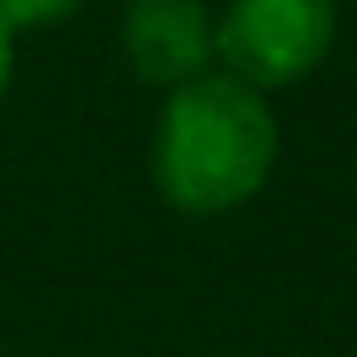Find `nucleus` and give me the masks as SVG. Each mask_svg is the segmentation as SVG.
I'll use <instances>...</instances> for the list:
<instances>
[{"mask_svg": "<svg viewBox=\"0 0 357 357\" xmlns=\"http://www.w3.org/2000/svg\"><path fill=\"white\" fill-rule=\"evenodd\" d=\"M11 73H17V33L0 22V100H6V89H11Z\"/></svg>", "mask_w": 357, "mask_h": 357, "instance_id": "nucleus-5", "label": "nucleus"}, {"mask_svg": "<svg viewBox=\"0 0 357 357\" xmlns=\"http://www.w3.org/2000/svg\"><path fill=\"white\" fill-rule=\"evenodd\" d=\"M279 162V123L262 89L218 73H201L167 89L156 139H151V178L156 195L184 218H218L245 206Z\"/></svg>", "mask_w": 357, "mask_h": 357, "instance_id": "nucleus-1", "label": "nucleus"}, {"mask_svg": "<svg viewBox=\"0 0 357 357\" xmlns=\"http://www.w3.org/2000/svg\"><path fill=\"white\" fill-rule=\"evenodd\" d=\"M84 0H0V22L11 33H33V28H56L78 11Z\"/></svg>", "mask_w": 357, "mask_h": 357, "instance_id": "nucleus-4", "label": "nucleus"}, {"mask_svg": "<svg viewBox=\"0 0 357 357\" xmlns=\"http://www.w3.org/2000/svg\"><path fill=\"white\" fill-rule=\"evenodd\" d=\"M218 17L201 0H128L123 6V56L134 78L156 89H178L218 61Z\"/></svg>", "mask_w": 357, "mask_h": 357, "instance_id": "nucleus-3", "label": "nucleus"}, {"mask_svg": "<svg viewBox=\"0 0 357 357\" xmlns=\"http://www.w3.org/2000/svg\"><path fill=\"white\" fill-rule=\"evenodd\" d=\"M335 0H229L218 17V61L251 89L301 84L335 45Z\"/></svg>", "mask_w": 357, "mask_h": 357, "instance_id": "nucleus-2", "label": "nucleus"}]
</instances>
